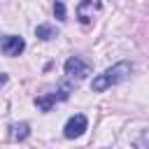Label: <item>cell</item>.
Instances as JSON below:
<instances>
[{
  "label": "cell",
  "mask_w": 149,
  "mask_h": 149,
  "mask_svg": "<svg viewBox=\"0 0 149 149\" xmlns=\"http://www.w3.org/2000/svg\"><path fill=\"white\" fill-rule=\"evenodd\" d=\"M130 72H133V63H128V61H119V63H114L112 68H107L102 74H95L93 81H91V88H93L95 93H102V91H107V88L121 84L123 79H128Z\"/></svg>",
  "instance_id": "obj_1"
},
{
  "label": "cell",
  "mask_w": 149,
  "mask_h": 149,
  "mask_svg": "<svg viewBox=\"0 0 149 149\" xmlns=\"http://www.w3.org/2000/svg\"><path fill=\"white\" fill-rule=\"evenodd\" d=\"M68 95H70V86H61L58 91H54V93H47V95H40V98H35V105L42 109V112H49L56 102H61V100H68Z\"/></svg>",
  "instance_id": "obj_2"
},
{
  "label": "cell",
  "mask_w": 149,
  "mask_h": 149,
  "mask_svg": "<svg viewBox=\"0 0 149 149\" xmlns=\"http://www.w3.org/2000/svg\"><path fill=\"white\" fill-rule=\"evenodd\" d=\"M86 126H88L86 116H84V114H74V116H70V119H68V123H65V128H63V135H65L68 140L79 137V135L86 130Z\"/></svg>",
  "instance_id": "obj_3"
},
{
  "label": "cell",
  "mask_w": 149,
  "mask_h": 149,
  "mask_svg": "<svg viewBox=\"0 0 149 149\" xmlns=\"http://www.w3.org/2000/svg\"><path fill=\"white\" fill-rule=\"evenodd\" d=\"M65 74H68V77H72V79H84L86 74H91V68H88L81 58L72 56V58H68V61H65Z\"/></svg>",
  "instance_id": "obj_4"
},
{
  "label": "cell",
  "mask_w": 149,
  "mask_h": 149,
  "mask_svg": "<svg viewBox=\"0 0 149 149\" xmlns=\"http://www.w3.org/2000/svg\"><path fill=\"white\" fill-rule=\"evenodd\" d=\"M98 12H100V0H81L77 5V19L81 23H91Z\"/></svg>",
  "instance_id": "obj_5"
},
{
  "label": "cell",
  "mask_w": 149,
  "mask_h": 149,
  "mask_svg": "<svg viewBox=\"0 0 149 149\" xmlns=\"http://www.w3.org/2000/svg\"><path fill=\"white\" fill-rule=\"evenodd\" d=\"M0 47H2V54H5V56H19V54L26 49V42H23V37L7 35V37H2Z\"/></svg>",
  "instance_id": "obj_6"
},
{
  "label": "cell",
  "mask_w": 149,
  "mask_h": 149,
  "mask_svg": "<svg viewBox=\"0 0 149 149\" xmlns=\"http://www.w3.org/2000/svg\"><path fill=\"white\" fill-rule=\"evenodd\" d=\"M35 35H37L40 40H51V37H56V35H58V30H56L54 26H49V23H42V26H37V28H35Z\"/></svg>",
  "instance_id": "obj_7"
},
{
  "label": "cell",
  "mask_w": 149,
  "mask_h": 149,
  "mask_svg": "<svg viewBox=\"0 0 149 149\" xmlns=\"http://www.w3.org/2000/svg\"><path fill=\"white\" fill-rule=\"evenodd\" d=\"M12 130H14V133H12L14 140H26V137H28V123H16Z\"/></svg>",
  "instance_id": "obj_8"
},
{
  "label": "cell",
  "mask_w": 149,
  "mask_h": 149,
  "mask_svg": "<svg viewBox=\"0 0 149 149\" xmlns=\"http://www.w3.org/2000/svg\"><path fill=\"white\" fill-rule=\"evenodd\" d=\"M54 14H56V19H58V21H65V5H63L61 0L54 5Z\"/></svg>",
  "instance_id": "obj_9"
},
{
  "label": "cell",
  "mask_w": 149,
  "mask_h": 149,
  "mask_svg": "<svg viewBox=\"0 0 149 149\" xmlns=\"http://www.w3.org/2000/svg\"><path fill=\"white\" fill-rule=\"evenodd\" d=\"M135 144H137V147H149V130H144V133L135 140Z\"/></svg>",
  "instance_id": "obj_10"
},
{
  "label": "cell",
  "mask_w": 149,
  "mask_h": 149,
  "mask_svg": "<svg viewBox=\"0 0 149 149\" xmlns=\"http://www.w3.org/2000/svg\"><path fill=\"white\" fill-rule=\"evenodd\" d=\"M5 81H7V74H0V86H2Z\"/></svg>",
  "instance_id": "obj_11"
}]
</instances>
